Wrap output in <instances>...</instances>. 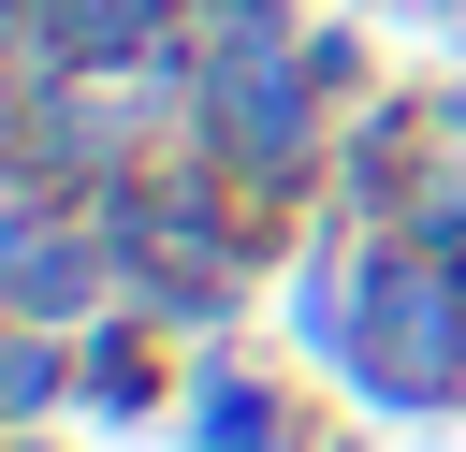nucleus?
Returning <instances> with one entry per match:
<instances>
[{"instance_id":"1","label":"nucleus","mask_w":466,"mask_h":452,"mask_svg":"<svg viewBox=\"0 0 466 452\" xmlns=\"http://www.w3.org/2000/svg\"><path fill=\"white\" fill-rule=\"evenodd\" d=\"M189 423H204V452H277V394H262V379H204Z\"/></svg>"},{"instance_id":"2","label":"nucleus","mask_w":466,"mask_h":452,"mask_svg":"<svg viewBox=\"0 0 466 452\" xmlns=\"http://www.w3.org/2000/svg\"><path fill=\"white\" fill-rule=\"evenodd\" d=\"M422 248H466V190H422Z\"/></svg>"}]
</instances>
